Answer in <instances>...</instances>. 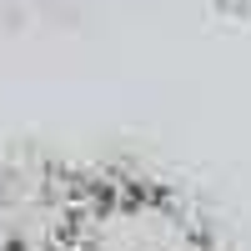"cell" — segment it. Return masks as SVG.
Returning <instances> with one entry per match:
<instances>
[{
  "instance_id": "6da1fadb",
  "label": "cell",
  "mask_w": 251,
  "mask_h": 251,
  "mask_svg": "<svg viewBox=\"0 0 251 251\" xmlns=\"http://www.w3.org/2000/svg\"><path fill=\"white\" fill-rule=\"evenodd\" d=\"M55 251H236L186 181L136 161L75 166Z\"/></svg>"
},
{
  "instance_id": "3957f363",
  "label": "cell",
  "mask_w": 251,
  "mask_h": 251,
  "mask_svg": "<svg viewBox=\"0 0 251 251\" xmlns=\"http://www.w3.org/2000/svg\"><path fill=\"white\" fill-rule=\"evenodd\" d=\"M211 10L226 15V20H246L251 15V0H211Z\"/></svg>"
},
{
  "instance_id": "7a4b0ae2",
  "label": "cell",
  "mask_w": 251,
  "mask_h": 251,
  "mask_svg": "<svg viewBox=\"0 0 251 251\" xmlns=\"http://www.w3.org/2000/svg\"><path fill=\"white\" fill-rule=\"evenodd\" d=\"M75 166L50 156L0 161V251H55Z\"/></svg>"
}]
</instances>
